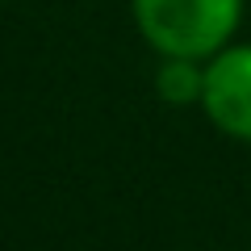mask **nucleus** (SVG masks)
Listing matches in <instances>:
<instances>
[{
    "label": "nucleus",
    "mask_w": 251,
    "mask_h": 251,
    "mask_svg": "<svg viewBox=\"0 0 251 251\" xmlns=\"http://www.w3.org/2000/svg\"><path fill=\"white\" fill-rule=\"evenodd\" d=\"M243 0H134L143 38L168 59H201L230 42Z\"/></svg>",
    "instance_id": "obj_1"
},
{
    "label": "nucleus",
    "mask_w": 251,
    "mask_h": 251,
    "mask_svg": "<svg viewBox=\"0 0 251 251\" xmlns=\"http://www.w3.org/2000/svg\"><path fill=\"white\" fill-rule=\"evenodd\" d=\"M201 105L218 130L251 143V46H230L209 63Z\"/></svg>",
    "instance_id": "obj_2"
},
{
    "label": "nucleus",
    "mask_w": 251,
    "mask_h": 251,
    "mask_svg": "<svg viewBox=\"0 0 251 251\" xmlns=\"http://www.w3.org/2000/svg\"><path fill=\"white\" fill-rule=\"evenodd\" d=\"M159 97L172 105H188V100L205 97V72L193 67V59H168L159 67Z\"/></svg>",
    "instance_id": "obj_3"
}]
</instances>
